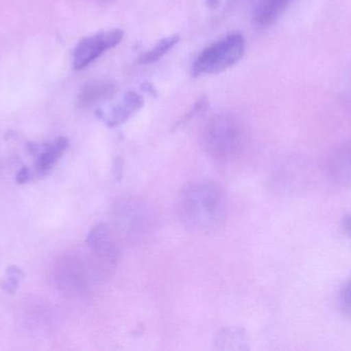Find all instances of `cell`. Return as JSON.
<instances>
[{
  "label": "cell",
  "instance_id": "obj_14",
  "mask_svg": "<svg viewBox=\"0 0 351 351\" xmlns=\"http://www.w3.org/2000/svg\"><path fill=\"white\" fill-rule=\"evenodd\" d=\"M340 302H341L344 310L351 315V280L342 288Z\"/></svg>",
  "mask_w": 351,
  "mask_h": 351
},
{
  "label": "cell",
  "instance_id": "obj_17",
  "mask_svg": "<svg viewBox=\"0 0 351 351\" xmlns=\"http://www.w3.org/2000/svg\"><path fill=\"white\" fill-rule=\"evenodd\" d=\"M141 89L142 90L145 91L146 93H148V94H156V89H154V86H152V84H149V82H144L141 86Z\"/></svg>",
  "mask_w": 351,
  "mask_h": 351
},
{
  "label": "cell",
  "instance_id": "obj_5",
  "mask_svg": "<svg viewBox=\"0 0 351 351\" xmlns=\"http://www.w3.org/2000/svg\"><path fill=\"white\" fill-rule=\"evenodd\" d=\"M123 34L121 29L115 28L84 37L74 49L73 67L77 70L88 67L105 52L117 47L123 41Z\"/></svg>",
  "mask_w": 351,
  "mask_h": 351
},
{
  "label": "cell",
  "instance_id": "obj_8",
  "mask_svg": "<svg viewBox=\"0 0 351 351\" xmlns=\"http://www.w3.org/2000/svg\"><path fill=\"white\" fill-rule=\"evenodd\" d=\"M117 86L107 80H96L84 84L78 94L76 102L80 109H90L102 101L108 100L114 96Z\"/></svg>",
  "mask_w": 351,
  "mask_h": 351
},
{
  "label": "cell",
  "instance_id": "obj_4",
  "mask_svg": "<svg viewBox=\"0 0 351 351\" xmlns=\"http://www.w3.org/2000/svg\"><path fill=\"white\" fill-rule=\"evenodd\" d=\"M113 212L117 229L130 240L143 238L154 226L152 210L142 200L136 198L119 200Z\"/></svg>",
  "mask_w": 351,
  "mask_h": 351
},
{
  "label": "cell",
  "instance_id": "obj_19",
  "mask_svg": "<svg viewBox=\"0 0 351 351\" xmlns=\"http://www.w3.org/2000/svg\"><path fill=\"white\" fill-rule=\"evenodd\" d=\"M346 230H348V232L350 233V235L351 236V218H348V220H346Z\"/></svg>",
  "mask_w": 351,
  "mask_h": 351
},
{
  "label": "cell",
  "instance_id": "obj_18",
  "mask_svg": "<svg viewBox=\"0 0 351 351\" xmlns=\"http://www.w3.org/2000/svg\"><path fill=\"white\" fill-rule=\"evenodd\" d=\"M206 5H208V8L214 10V8H218L219 3H220V0H206Z\"/></svg>",
  "mask_w": 351,
  "mask_h": 351
},
{
  "label": "cell",
  "instance_id": "obj_6",
  "mask_svg": "<svg viewBox=\"0 0 351 351\" xmlns=\"http://www.w3.org/2000/svg\"><path fill=\"white\" fill-rule=\"evenodd\" d=\"M86 245L98 261L101 269L106 270L107 274L111 269H114L119 261V247L108 226L99 224L93 227L86 237Z\"/></svg>",
  "mask_w": 351,
  "mask_h": 351
},
{
  "label": "cell",
  "instance_id": "obj_15",
  "mask_svg": "<svg viewBox=\"0 0 351 351\" xmlns=\"http://www.w3.org/2000/svg\"><path fill=\"white\" fill-rule=\"evenodd\" d=\"M31 171L28 167L24 166L19 170L16 175V181L19 185H25L30 181Z\"/></svg>",
  "mask_w": 351,
  "mask_h": 351
},
{
  "label": "cell",
  "instance_id": "obj_12",
  "mask_svg": "<svg viewBox=\"0 0 351 351\" xmlns=\"http://www.w3.org/2000/svg\"><path fill=\"white\" fill-rule=\"evenodd\" d=\"M179 41L180 36L178 34L160 39L152 49L146 52L139 58V63L143 64V65L156 63V61L162 59L170 49H172L179 43Z\"/></svg>",
  "mask_w": 351,
  "mask_h": 351
},
{
  "label": "cell",
  "instance_id": "obj_3",
  "mask_svg": "<svg viewBox=\"0 0 351 351\" xmlns=\"http://www.w3.org/2000/svg\"><path fill=\"white\" fill-rule=\"evenodd\" d=\"M245 51V37L241 33H231L208 45L198 55L192 65V76H200L225 71L241 61Z\"/></svg>",
  "mask_w": 351,
  "mask_h": 351
},
{
  "label": "cell",
  "instance_id": "obj_13",
  "mask_svg": "<svg viewBox=\"0 0 351 351\" xmlns=\"http://www.w3.org/2000/svg\"><path fill=\"white\" fill-rule=\"evenodd\" d=\"M25 273L22 268L16 265H10L4 271L1 280V288L6 294H16L21 284L24 280Z\"/></svg>",
  "mask_w": 351,
  "mask_h": 351
},
{
  "label": "cell",
  "instance_id": "obj_11",
  "mask_svg": "<svg viewBox=\"0 0 351 351\" xmlns=\"http://www.w3.org/2000/svg\"><path fill=\"white\" fill-rule=\"evenodd\" d=\"M247 337L241 328L229 327L219 331L215 336V348L219 350H245Z\"/></svg>",
  "mask_w": 351,
  "mask_h": 351
},
{
  "label": "cell",
  "instance_id": "obj_2",
  "mask_svg": "<svg viewBox=\"0 0 351 351\" xmlns=\"http://www.w3.org/2000/svg\"><path fill=\"white\" fill-rule=\"evenodd\" d=\"M200 146L217 162H230L245 146V130L234 115L220 113L206 121L200 132Z\"/></svg>",
  "mask_w": 351,
  "mask_h": 351
},
{
  "label": "cell",
  "instance_id": "obj_20",
  "mask_svg": "<svg viewBox=\"0 0 351 351\" xmlns=\"http://www.w3.org/2000/svg\"><path fill=\"white\" fill-rule=\"evenodd\" d=\"M98 1H112V0H98Z\"/></svg>",
  "mask_w": 351,
  "mask_h": 351
},
{
  "label": "cell",
  "instance_id": "obj_10",
  "mask_svg": "<svg viewBox=\"0 0 351 351\" xmlns=\"http://www.w3.org/2000/svg\"><path fill=\"white\" fill-rule=\"evenodd\" d=\"M292 0H260L254 12V21L260 27L274 24L290 5Z\"/></svg>",
  "mask_w": 351,
  "mask_h": 351
},
{
  "label": "cell",
  "instance_id": "obj_9",
  "mask_svg": "<svg viewBox=\"0 0 351 351\" xmlns=\"http://www.w3.org/2000/svg\"><path fill=\"white\" fill-rule=\"evenodd\" d=\"M68 146H69V141L67 138L61 136L47 142L43 148L40 146V150L37 154L36 164H35L36 172L39 175L47 174L65 154Z\"/></svg>",
  "mask_w": 351,
  "mask_h": 351
},
{
  "label": "cell",
  "instance_id": "obj_16",
  "mask_svg": "<svg viewBox=\"0 0 351 351\" xmlns=\"http://www.w3.org/2000/svg\"><path fill=\"white\" fill-rule=\"evenodd\" d=\"M27 150H28L30 155H37L39 150H40V146L35 144V142H29V144H27Z\"/></svg>",
  "mask_w": 351,
  "mask_h": 351
},
{
  "label": "cell",
  "instance_id": "obj_7",
  "mask_svg": "<svg viewBox=\"0 0 351 351\" xmlns=\"http://www.w3.org/2000/svg\"><path fill=\"white\" fill-rule=\"evenodd\" d=\"M144 99L139 93L129 91L119 102L108 109H100L96 111L97 117L108 127L114 128L123 125L143 107Z\"/></svg>",
  "mask_w": 351,
  "mask_h": 351
},
{
  "label": "cell",
  "instance_id": "obj_1",
  "mask_svg": "<svg viewBox=\"0 0 351 351\" xmlns=\"http://www.w3.org/2000/svg\"><path fill=\"white\" fill-rule=\"evenodd\" d=\"M227 201L224 192L212 181L186 185L178 199V214L187 228L210 232L224 222Z\"/></svg>",
  "mask_w": 351,
  "mask_h": 351
}]
</instances>
